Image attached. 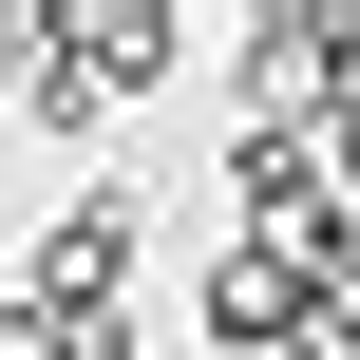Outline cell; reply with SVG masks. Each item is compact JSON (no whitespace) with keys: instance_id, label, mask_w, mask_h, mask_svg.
Segmentation results:
<instances>
[{"instance_id":"obj_2","label":"cell","mask_w":360,"mask_h":360,"mask_svg":"<svg viewBox=\"0 0 360 360\" xmlns=\"http://www.w3.org/2000/svg\"><path fill=\"white\" fill-rule=\"evenodd\" d=\"M57 38H76V76H95V114H114V95H152V76L190 57V19H152V0H95V19H57Z\"/></svg>"},{"instance_id":"obj_1","label":"cell","mask_w":360,"mask_h":360,"mask_svg":"<svg viewBox=\"0 0 360 360\" xmlns=\"http://www.w3.org/2000/svg\"><path fill=\"white\" fill-rule=\"evenodd\" d=\"M114 285H133V190H57V228H38V266H19V304L114 323Z\"/></svg>"}]
</instances>
